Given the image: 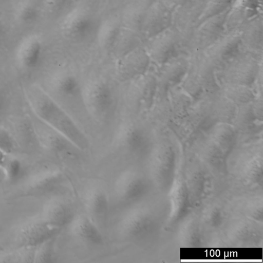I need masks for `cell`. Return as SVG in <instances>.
<instances>
[{
    "label": "cell",
    "mask_w": 263,
    "mask_h": 263,
    "mask_svg": "<svg viewBox=\"0 0 263 263\" xmlns=\"http://www.w3.org/2000/svg\"><path fill=\"white\" fill-rule=\"evenodd\" d=\"M33 105L37 116L50 128L66 137L82 151L88 148L89 142L85 133L51 97L40 93Z\"/></svg>",
    "instance_id": "obj_1"
},
{
    "label": "cell",
    "mask_w": 263,
    "mask_h": 263,
    "mask_svg": "<svg viewBox=\"0 0 263 263\" xmlns=\"http://www.w3.org/2000/svg\"><path fill=\"white\" fill-rule=\"evenodd\" d=\"M82 101L88 112L101 121L108 119L116 109L115 92L104 80H93L84 86Z\"/></svg>",
    "instance_id": "obj_2"
},
{
    "label": "cell",
    "mask_w": 263,
    "mask_h": 263,
    "mask_svg": "<svg viewBox=\"0 0 263 263\" xmlns=\"http://www.w3.org/2000/svg\"><path fill=\"white\" fill-rule=\"evenodd\" d=\"M60 230L49 226L40 217L29 220L16 231L15 238L17 248H35L56 236Z\"/></svg>",
    "instance_id": "obj_3"
},
{
    "label": "cell",
    "mask_w": 263,
    "mask_h": 263,
    "mask_svg": "<svg viewBox=\"0 0 263 263\" xmlns=\"http://www.w3.org/2000/svg\"><path fill=\"white\" fill-rule=\"evenodd\" d=\"M60 26L66 37L73 41H81L86 39L92 33L95 22L85 10L75 8L64 15Z\"/></svg>",
    "instance_id": "obj_4"
},
{
    "label": "cell",
    "mask_w": 263,
    "mask_h": 263,
    "mask_svg": "<svg viewBox=\"0 0 263 263\" xmlns=\"http://www.w3.org/2000/svg\"><path fill=\"white\" fill-rule=\"evenodd\" d=\"M62 180V174L57 168H46L39 172L20 189L17 197L40 196L56 188Z\"/></svg>",
    "instance_id": "obj_5"
},
{
    "label": "cell",
    "mask_w": 263,
    "mask_h": 263,
    "mask_svg": "<svg viewBox=\"0 0 263 263\" xmlns=\"http://www.w3.org/2000/svg\"><path fill=\"white\" fill-rule=\"evenodd\" d=\"M149 226V220L146 213L141 209L135 207L122 216L118 228L122 236L136 242L147 234Z\"/></svg>",
    "instance_id": "obj_6"
},
{
    "label": "cell",
    "mask_w": 263,
    "mask_h": 263,
    "mask_svg": "<svg viewBox=\"0 0 263 263\" xmlns=\"http://www.w3.org/2000/svg\"><path fill=\"white\" fill-rule=\"evenodd\" d=\"M144 180L136 171L128 170L122 172L114 183L117 196L126 202H134L140 199L145 191Z\"/></svg>",
    "instance_id": "obj_7"
},
{
    "label": "cell",
    "mask_w": 263,
    "mask_h": 263,
    "mask_svg": "<svg viewBox=\"0 0 263 263\" xmlns=\"http://www.w3.org/2000/svg\"><path fill=\"white\" fill-rule=\"evenodd\" d=\"M259 71V66L252 59H242L232 63L224 73L225 83L251 86Z\"/></svg>",
    "instance_id": "obj_8"
},
{
    "label": "cell",
    "mask_w": 263,
    "mask_h": 263,
    "mask_svg": "<svg viewBox=\"0 0 263 263\" xmlns=\"http://www.w3.org/2000/svg\"><path fill=\"white\" fill-rule=\"evenodd\" d=\"M43 45L40 38L32 34L25 37L20 43L16 52L17 60L26 69L33 70L41 63Z\"/></svg>",
    "instance_id": "obj_9"
},
{
    "label": "cell",
    "mask_w": 263,
    "mask_h": 263,
    "mask_svg": "<svg viewBox=\"0 0 263 263\" xmlns=\"http://www.w3.org/2000/svg\"><path fill=\"white\" fill-rule=\"evenodd\" d=\"M149 56L141 49L129 52L119 61L117 72L124 80L136 79L145 74L148 66Z\"/></svg>",
    "instance_id": "obj_10"
},
{
    "label": "cell",
    "mask_w": 263,
    "mask_h": 263,
    "mask_svg": "<svg viewBox=\"0 0 263 263\" xmlns=\"http://www.w3.org/2000/svg\"><path fill=\"white\" fill-rule=\"evenodd\" d=\"M74 215L73 210L67 202L53 198L45 204L40 217L49 226L61 229L69 225Z\"/></svg>",
    "instance_id": "obj_11"
},
{
    "label": "cell",
    "mask_w": 263,
    "mask_h": 263,
    "mask_svg": "<svg viewBox=\"0 0 263 263\" xmlns=\"http://www.w3.org/2000/svg\"><path fill=\"white\" fill-rule=\"evenodd\" d=\"M68 227L73 236L85 243L100 246L103 243L101 233L86 215H75Z\"/></svg>",
    "instance_id": "obj_12"
},
{
    "label": "cell",
    "mask_w": 263,
    "mask_h": 263,
    "mask_svg": "<svg viewBox=\"0 0 263 263\" xmlns=\"http://www.w3.org/2000/svg\"><path fill=\"white\" fill-rule=\"evenodd\" d=\"M149 136L142 127L132 125L123 132L120 139V144L129 154L138 156L148 147L151 142Z\"/></svg>",
    "instance_id": "obj_13"
},
{
    "label": "cell",
    "mask_w": 263,
    "mask_h": 263,
    "mask_svg": "<svg viewBox=\"0 0 263 263\" xmlns=\"http://www.w3.org/2000/svg\"><path fill=\"white\" fill-rule=\"evenodd\" d=\"M83 201L85 209L93 218L102 219L107 215L108 199L105 191L100 186L92 185L88 187L83 194Z\"/></svg>",
    "instance_id": "obj_14"
},
{
    "label": "cell",
    "mask_w": 263,
    "mask_h": 263,
    "mask_svg": "<svg viewBox=\"0 0 263 263\" xmlns=\"http://www.w3.org/2000/svg\"><path fill=\"white\" fill-rule=\"evenodd\" d=\"M55 87L58 93L65 98L77 99L81 97L82 100L84 86L71 72L62 73L57 79Z\"/></svg>",
    "instance_id": "obj_15"
},
{
    "label": "cell",
    "mask_w": 263,
    "mask_h": 263,
    "mask_svg": "<svg viewBox=\"0 0 263 263\" xmlns=\"http://www.w3.org/2000/svg\"><path fill=\"white\" fill-rule=\"evenodd\" d=\"M136 92L141 106L149 107L152 104L157 89L156 81L154 77L143 74L136 79Z\"/></svg>",
    "instance_id": "obj_16"
},
{
    "label": "cell",
    "mask_w": 263,
    "mask_h": 263,
    "mask_svg": "<svg viewBox=\"0 0 263 263\" xmlns=\"http://www.w3.org/2000/svg\"><path fill=\"white\" fill-rule=\"evenodd\" d=\"M222 95L238 106L251 102L255 99L251 86L241 84L224 83Z\"/></svg>",
    "instance_id": "obj_17"
},
{
    "label": "cell",
    "mask_w": 263,
    "mask_h": 263,
    "mask_svg": "<svg viewBox=\"0 0 263 263\" xmlns=\"http://www.w3.org/2000/svg\"><path fill=\"white\" fill-rule=\"evenodd\" d=\"M120 33V28L114 21L108 20L99 27L97 40L99 45L105 49H110L115 45Z\"/></svg>",
    "instance_id": "obj_18"
},
{
    "label": "cell",
    "mask_w": 263,
    "mask_h": 263,
    "mask_svg": "<svg viewBox=\"0 0 263 263\" xmlns=\"http://www.w3.org/2000/svg\"><path fill=\"white\" fill-rule=\"evenodd\" d=\"M56 236L53 237L35 248L34 262H54V246Z\"/></svg>",
    "instance_id": "obj_19"
},
{
    "label": "cell",
    "mask_w": 263,
    "mask_h": 263,
    "mask_svg": "<svg viewBox=\"0 0 263 263\" xmlns=\"http://www.w3.org/2000/svg\"><path fill=\"white\" fill-rule=\"evenodd\" d=\"M174 44L170 40L161 39L154 43L151 49V56L159 63L165 62L174 50Z\"/></svg>",
    "instance_id": "obj_20"
},
{
    "label": "cell",
    "mask_w": 263,
    "mask_h": 263,
    "mask_svg": "<svg viewBox=\"0 0 263 263\" xmlns=\"http://www.w3.org/2000/svg\"><path fill=\"white\" fill-rule=\"evenodd\" d=\"M15 16L17 21L24 24H31L37 21L40 16L39 9L33 4H21L16 9Z\"/></svg>",
    "instance_id": "obj_21"
},
{
    "label": "cell",
    "mask_w": 263,
    "mask_h": 263,
    "mask_svg": "<svg viewBox=\"0 0 263 263\" xmlns=\"http://www.w3.org/2000/svg\"><path fill=\"white\" fill-rule=\"evenodd\" d=\"M15 149V143L12 136L4 128H0V149L10 154Z\"/></svg>",
    "instance_id": "obj_22"
},
{
    "label": "cell",
    "mask_w": 263,
    "mask_h": 263,
    "mask_svg": "<svg viewBox=\"0 0 263 263\" xmlns=\"http://www.w3.org/2000/svg\"><path fill=\"white\" fill-rule=\"evenodd\" d=\"M47 6L53 10H59L64 6L67 0H44Z\"/></svg>",
    "instance_id": "obj_23"
},
{
    "label": "cell",
    "mask_w": 263,
    "mask_h": 263,
    "mask_svg": "<svg viewBox=\"0 0 263 263\" xmlns=\"http://www.w3.org/2000/svg\"><path fill=\"white\" fill-rule=\"evenodd\" d=\"M6 28L2 18L0 17V39L6 34Z\"/></svg>",
    "instance_id": "obj_24"
},
{
    "label": "cell",
    "mask_w": 263,
    "mask_h": 263,
    "mask_svg": "<svg viewBox=\"0 0 263 263\" xmlns=\"http://www.w3.org/2000/svg\"><path fill=\"white\" fill-rule=\"evenodd\" d=\"M3 104V97L0 92V109L2 108Z\"/></svg>",
    "instance_id": "obj_25"
},
{
    "label": "cell",
    "mask_w": 263,
    "mask_h": 263,
    "mask_svg": "<svg viewBox=\"0 0 263 263\" xmlns=\"http://www.w3.org/2000/svg\"><path fill=\"white\" fill-rule=\"evenodd\" d=\"M1 250H2V248H1V247L0 246V251H1Z\"/></svg>",
    "instance_id": "obj_26"
}]
</instances>
